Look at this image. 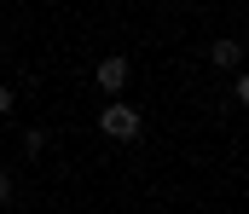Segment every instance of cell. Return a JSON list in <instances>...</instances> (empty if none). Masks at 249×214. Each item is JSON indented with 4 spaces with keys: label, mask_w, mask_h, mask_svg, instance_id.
<instances>
[{
    "label": "cell",
    "mask_w": 249,
    "mask_h": 214,
    "mask_svg": "<svg viewBox=\"0 0 249 214\" xmlns=\"http://www.w3.org/2000/svg\"><path fill=\"white\" fill-rule=\"evenodd\" d=\"M99 128H105V139H139V128H145V116L133 110V104H122V99H110L105 110H99Z\"/></svg>",
    "instance_id": "6da1fadb"
},
{
    "label": "cell",
    "mask_w": 249,
    "mask_h": 214,
    "mask_svg": "<svg viewBox=\"0 0 249 214\" xmlns=\"http://www.w3.org/2000/svg\"><path fill=\"white\" fill-rule=\"evenodd\" d=\"M127 75H133V64H127V58H105V64H99V87H105V93H122Z\"/></svg>",
    "instance_id": "7a4b0ae2"
},
{
    "label": "cell",
    "mask_w": 249,
    "mask_h": 214,
    "mask_svg": "<svg viewBox=\"0 0 249 214\" xmlns=\"http://www.w3.org/2000/svg\"><path fill=\"white\" fill-rule=\"evenodd\" d=\"M244 58V41H214L209 47V64H238Z\"/></svg>",
    "instance_id": "3957f363"
},
{
    "label": "cell",
    "mask_w": 249,
    "mask_h": 214,
    "mask_svg": "<svg viewBox=\"0 0 249 214\" xmlns=\"http://www.w3.org/2000/svg\"><path fill=\"white\" fill-rule=\"evenodd\" d=\"M23 150H29V156H35V150H47V133H41V128H29V133H23Z\"/></svg>",
    "instance_id": "277c9868"
},
{
    "label": "cell",
    "mask_w": 249,
    "mask_h": 214,
    "mask_svg": "<svg viewBox=\"0 0 249 214\" xmlns=\"http://www.w3.org/2000/svg\"><path fill=\"white\" fill-rule=\"evenodd\" d=\"M0 116H12V87H0Z\"/></svg>",
    "instance_id": "5b68a950"
},
{
    "label": "cell",
    "mask_w": 249,
    "mask_h": 214,
    "mask_svg": "<svg viewBox=\"0 0 249 214\" xmlns=\"http://www.w3.org/2000/svg\"><path fill=\"white\" fill-rule=\"evenodd\" d=\"M6 197H12V174L0 168V203H6Z\"/></svg>",
    "instance_id": "8992f818"
}]
</instances>
